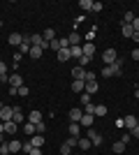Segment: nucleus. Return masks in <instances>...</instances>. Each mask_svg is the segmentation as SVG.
Instances as JSON below:
<instances>
[{"instance_id":"f257e3e1","label":"nucleus","mask_w":139,"mask_h":155,"mask_svg":"<svg viewBox=\"0 0 139 155\" xmlns=\"http://www.w3.org/2000/svg\"><path fill=\"white\" fill-rule=\"evenodd\" d=\"M123 74V60H116L114 65H104L102 67V77H121Z\"/></svg>"},{"instance_id":"f03ea898","label":"nucleus","mask_w":139,"mask_h":155,"mask_svg":"<svg viewBox=\"0 0 139 155\" xmlns=\"http://www.w3.org/2000/svg\"><path fill=\"white\" fill-rule=\"evenodd\" d=\"M118 60V53H116V49H107L104 53H102V63L104 65H114Z\"/></svg>"},{"instance_id":"7ed1b4c3","label":"nucleus","mask_w":139,"mask_h":155,"mask_svg":"<svg viewBox=\"0 0 139 155\" xmlns=\"http://www.w3.org/2000/svg\"><path fill=\"white\" fill-rule=\"evenodd\" d=\"M12 116H14V107H2V109H0V123L12 120Z\"/></svg>"},{"instance_id":"20e7f679","label":"nucleus","mask_w":139,"mask_h":155,"mask_svg":"<svg viewBox=\"0 0 139 155\" xmlns=\"http://www.w3.org/2000/svg\"><path fill=\"white\" fill-rule=\"evenodd\" d=\"M21 86H23V77H21V74H16V72H14V74H9V88H16V91H19Z\"/></svg>"},{"instance_id":"39448f33","label":"nucleus","mask_w":139,"mask_h":155,"mask_svg":"<svg viewBox=\"0 0 139 155\" xmlns=\"http://www.w3.org/2000/svg\"><path fill=\"white\" fill-rule=\"evenodd\" d=\"M93 123H95V116H93V114H84V116H81V120H79V125L81 127H93Z\"/></svg>"},{"instance_id":"423d86ee","label":"nucleus","mask_w":139,"mask_h":155,"mask_svg":"<svg viewBox=\"0 0 139 155\" xmlns=\"http://www.w3.org/2000/svg\"><path fill=\"white\" fill-rule=\"evenodd\" d=\"M72 79H77V81H86V67H74L72 70Z\"/></svg>"},{"instance_id":"0eeeda50","label":"nucleus","mask_w":139,"mask_h":155,"mask_svg":"<svg viewBox=\"0 0 139 155\" xmlns=\"http://www.w3.org/2000/svg\"><path fill=\"white\" fill-rule=\"evenodd\" d=\"M7 42H9L12 46H16V49H19V46H21V42H23V35H21V32H12V35L7 37Z\"/></svg>"},{"instance_id":"6e6552de","label":"nucleus","mask_w":139,"mask_h":155,"mask_svg":"<svg viewBox=\"0 0 139 155\" xmlns=\"http://www.w3.org/2000/svg\"><path fill=\"white\" fill-rule=\"evenodd\" d=\"M26 120H28V123H33V125L42 123V111H37V109H35V111H30V116H28Z\"/></svg>"},{"instance_id":"1a4fd4ad","label":"nucleus","mask_w":139,"mask_h":155,"mask_svg":"<svg viewBox=\"0 0 139 155\" xmlns=\"http://www.w3.org/2000/svg\"><path fill=\"white\" fill-rule=\"evenodd\" d=\"M84 116V109H70V123H79Z\"/></svg>"},{"instance_id":"9d476101","label":"nucleus","mask_w":139,"mask_h":155,"mask_svg":"<svg viewBox=\"0 0 139 155\" xmlns=\"http://www.w3.org/2000/svg\"><path fill=\"white\" fill-rule=\"evenodd\" d=\"M81 51H84V56H88V58H93V56H95V44H91V42H86V44H81Z\"/></svg>"},{"instance_id":"9b49d317","label":"nucleus","mask_w":139,"mask_h":155,"mask_svg":"<svg viewBox=\"0 0 139 155\" xmlns=\"http://www.w3.org/2000/svg\"><path fill=\"white\" fill-rule=\"evenodd\" d=\"M16 130H19V125L14 123V120H7V123H5V134L14 137V134H16Z\"/></svg>"},{"instance_id":"f8f14e48","label":"nucleus","mask_w":139,"mask_h":155,"mask_svg":"<svg viewBox=\"0 0 139 155\" xmlns=\"http://www.w3.org/2000/svg\"><path fill=\"white\" fill-rule=\"evenodd\" d=\"M9 143V153H19V150H23V143L19 141V139H12V141H7Z\"/></svg>"},{"instance_id":"ddd939ff","label":"nucleus","mask_w":139,"mask_h":155,"mask_svg":"<svg viewBox=\"0 0 139 155\" xmlns=\"http://www.w3.org/2000/svg\"><path fill=\"white\" fill-rule=\"evenodd\" d=\"M98 81H86V88H84V93H88V95H95L98 93Z\"/></svg>"},{"instance_id":"4468645a","label":"nucleus","mask_w":139,"mask_h":155,"mask_svg":"<svg viewBox=\"0 0 139 155\" xmlns=\"http://www.w3.org/2000/svg\"><path fill=\"white\" fill-rule=\"evenodd\" d=\"M56 58H58L60 63H65V60H70V58H72V56H70V46H67V49H60V51L56 53Z\"/></svg>"},{"instance_id":"2eb2a0df","label":"nucleus","mask_w":139,"mask_h":155,"mask_svg":"<svg viewBox=\"0 0 139 155\" xmlns=\"http://www.w3.org/2000/svg\"><path fill=\"white\" fill-rule=\"evenodd\" d=\"M121 32H123V37H130V39H132V35H134V28L130 26V23H123V26H121Z\"/></svg>"},{"instance_id":"dca6fc26","label":"nucleus","mask_w":139,"mask_h":155,"mask_svg":"<svg viewBox=\"0 0 139 155\" xmlns=\"http://www.w3.org/2000/svg\"><path fill=\"white\" fill-rule=\"evenodd\" d=\"M67 42H70V46H81V35L79 32H72V35L67 37Z\"/></svg>"},{"instance_id":"f3484780","label":"nucleus","mask_w":139,"mask_h":155,"mask_svg":"<svg viewBox=\"0 0 139 155\" xmlns=\"http://www.w3.org/2000/svg\"><path fill=\"white\" fill-rule=\"evenodd\" d=\"M30 143H33V148H42V146H44V137L42 134H33Z\"/></svg>"},{"instance_id":"a211bd4d","label":"nucleus","mask_w":139,"mask_h":155,"mask_svg":"<svg viewBox=\"0 0 139 155\" xmlns=\"http://www.w3.org/2000/svg\"><path fill=\"white\" fill-rule=\"evenodd\" d=\"M77 146H79L81 150H88V148L93 146V141L88 139V137H79V143H77Z\"/></svg>"},{"instance_id":"6ab92c4d","label":"nucleus","mask_w":139,"mask_h":155,"mask_svg":"<svg viewBox=\"0 0 139 155\" xmlns=\"http://www.w3.org/2000/svg\"><path fill=\"white\" fill-rule=\"evenodd\" d=\"M84 88H86V81H77V79L72 81V91H74V93H79V95H81V93H84Z\"/></svg>"},{"instance_id":"aec40b11","label":"nucleus","mask_w":139,"mask_h":155,"mask_svg":"<svg viewBox=\"0 0 139 155\" xmlns=\"http://www.w3.org/2000/svg\"><path fill=\"white\" fill-rule=\"evenodd\" d=\"M12 120H14V123H16V125L26 120V118H23V114H21V109H19V107H14V116H12Z\"/></svg>"},{"instance_id":"412c9836","label":"nucleus","mask_w":139,"mask_h":155,"mask_svg":"<svg viewBox=\"0 0 139 155\" xmlns=\"http://www.w3.org/2000/svg\"><path fill=\"white\" fill-rule=\"evenodd\" d=\"M123 125H125L127 130H132L134 125H137V116H125V120H123Z\"/></svg>"},{"instance_id":"4be33fe9","label":"nucleus","mask_w":139,"mask_h":155,"mask_svg":"<svg viewBox=\"0 0 139 155\" xmlns=\"http://www.w3.org/2000/svg\"><path fill=\"white\" fill-rule=\"evenodd\" d=\"M70 56H72V58H77V60H79L81 56H84V51H81V46H70Z\"/></svg>"},{"instance_id":"5701e85b","label":"nucleus","mask_w":139,"mask_h":155,"mask_svg":"<svg viewBox=\"0 0 139 155\" xmlns=\"http://www.w3.org/2000/svg\"><path fill=\"white\" fill-rule=\"evenodd\" d=\"M70 134H72V137H79L81 134V125L79 123H70Z\"/></svg>"},{"instance_id":"b1692460","label":"nucleus","mask_w":139,"mask_h":155,"mask_svg":"<svg viewBox=\"0 0 139 155\" xmlns=\"http://www.w3.org/2000/svg\"><path fill=\"white\" fill-rule=\"evenodd\" d=\"M42 53L44 51H42L40 46H30V53H28V56H30V58H42Z\"/></svg>"},{"instance_id":"393cba45","label":"nucleus","mask_w":139,"mask_h":155,"mask_svg":"<svg viewBox=\"0 0 139 155\" xmlns=\"http://www.w3.org/2000/svg\"><path fill=\"white\" fill-rule=\"evenodd\" d=\"M79 7L84 9V12H91V9H93V2H91V0H79Z\"/></svg>"},{"instance_id":"a878e982","label":"nucleus","mask_w":139,"mask_h":155,"mask_svg":"<svg viewBox=\"0 0 139 155\" xmlns=\"http://www.w3.org/2000/svg\"><path fill=\"white\" fill-rule=\"evenodd\" d=\"M95 116H107V107L104 104H95Z\"/></svg>"},{"instance_id":"bb28decb","label":"nucleus","mask_w":139,"mask_h":155,"mask_svg":"<svg viewBox=\"0 0 139 155\" xmlns=\"http://www.w3.org/2000/svg\"><path fill=\"white\" fill-rule=\"evenodd\" d=\"M42 37H44L46 42H51V39H56V35H53V30H51V28H46V30L42 32Z\"/></svg>"},{"instance_id":"cd10ccee","label":"nucleus","mask_w":139,"mask_h":155,"mask_svg":"<svg viewBox=\"0 0 139 155\" xmlns=\"http://www.w3.org/2000/svg\"><path fill=\"white\" fill-rule=\"evenodd\" d=\"M111 148H114V153H123V150H125V143H123V141H116Z\"/></svg>"},{"instance_id":"c85d7f7f","label":"nucleus","mask_w":139,"mask_h":155,"mask_svg":"<svg viewBox=\"0 0 139 155\" xmlns=\"http://www.w3.org/2000/svg\"><path fill=\"white\" fill-rule=\"evenodd\" d=\"M44 132H46V125H44V120H42V123L35 125V134H44Z\"/></svg>"},{"instance_id":"c756f323","label":"nucleus","mask_w":139,"mask_h":155,"mask_svg":"<svg viewBox=\"0 0 139 155\" xmlns=\"http://www.w3.org/2000/svg\"><path fill=\"white\" fill-rule=\"evenodd\" d=\"M79 102L84 104V107H86V104H91V95H88V93H81V95H79Z\"/></svg>"},{"instance_id":"7c9ffc66","label":"nucleus","mask_w":139,"mask_h":155,"mask_svg":"<svg viewBox=\"0 0 139 155\" xmlns=\"http://www.w3.org/2000/svg\"><path fill=\"white\" fill-rule=\"evenodd\" d=\"M23 134H35V125L33 123H26V125H23Z\"/></svg>"},{"instance_id":"2f4dec72","label":"nucleus","mask_w":139,"mask_h":155,"mask_svg":"<svg viewBox=\"0 0 139 155\" xmlns=\"http://www.w3.org/2000/svg\"><path fill=\"white\" fill-rule=\"evenodd\" d=\"M134 21V12H125V16H123V23H132Z\"/></svg>"},{"instance_id":"473e14b6","label":"nucleus","mask_w":139,"mask_h":155,"mask_svg":"<svg viewBox=\"0 0 139 155\" xmlns=\"http://www.w3.org/2000/svg\"><path fill=\"white\" fill-rule=\"evenodd\" d=\"M67 146H70V148H74V146H77V143H79V137H70V139H67Z\"/></svg>"},{"instance_id":"72a5a7b5","label":"nucleus","mask_w":139,"mask_h":155,"mask_svg":"<svg viewBox=\"0 0 139 155\" xmlns=\"http://www.w3.org/2000/svg\"><path fill=\"white\" fill-rule=\"evenodd\" d=\"M77 63H79V67H86V65L91 63V58H88V56H81V58L77 60Z\"/></svg>"},{"instance_id":"f704fd0d","label":"nucleus","mask_w":139,"mask_h":155,"mask_svg":"<svg viewBox=\"0 0 139 155\" xmlns=\"http://www.w3.org/2000/svg\"><path fill=\"white\" fill-rule=\"evenodd\" d=\"M7 153H9V143H0V155H7Z\"/></svg>"},{"instance_id":"c9c22d12","label":"nucleus","mask_w":139,"mask_h":155,"mask_svg":"<svg viewBox=\"0 0 139 155\" xmlns=\"http://www.w3.org/2000/svg\"><path fill=\"white\" fill-rule=\"evenodd\" d=\"M70 153H72V148H70L67 143H63V146H60V155H70Z\"/></svg>"},{"instance_id":"e433bc0d","label":"nucleus","mask_w":139,"mask_h":155,"mask_svg":"<svg viewBox=\"0 0 139 155\" xmlns=\"http://www.w3.org/2000/svg\"><path fill=\"white\" fill-rule=\"evenodd\" d=\"M91 141H93V146H102V141H104V139H102V137H93V139H91Z\"/></svg>"},{"instance_id":"4c0bfd02","label":"nucleus","mask_w":139,"mask_h":155,"mask_svg":"<svg viewBox=\"0 0 139 155\" xmlns=\"http://www.w3.org/2000/svg\"><path fill=\"white\" fill-rule=\"evenodd\" d=\"M16 95H21V97H26V95H28V88H26V86H21L19 91H16Z\"/></svg>"},{"instance_id":"58836bf2","label":"nucleus","mask_w":139,"mask_h":155,"mask_svg":"<svg viewBox=\"0 0 139 155\" xmlns=\"http://www.w3.org/2000/svg\"><path fill=\"white\" fill-rule=\"evenodd\" d=\"M93 39H95V28L88 30V35H86V42H93Z\"/></svg>"},{"instance_id":"ea45409f","label":"nucleus","mask_w":139,"mask_h":155,"mask_svg":"<svg viewBox=\"0 0 139 155\" xmlns=\"http://www.w3.org/2000/svg\"><path fill=\"white\" fill-rule=\"evenodd\" d=\"M86 81H95V72L86 70Z\"/></svg>"},{"instance_id":"a19ab883","label":"nucleus","mask_w":139,"mask_h":155,"mask_svg":"<svg viewBox=\"0 0 139 155\" xmlns=\"http://www.w3.org/2000/svg\"><path fill=\"white\" fill-rule=\"evenodd\" d=\"M130 26L134 28V32H139V16H134V21H132V23H130Z\"/></svg>"},{"instance_id":"79ce46f5","label":"nucleus","mask_w":139,"mask_h":155,"mask_svg":"<svg viewBox=\"0 0 139 155\" xmlns=\"http://www.w3.org/2000/svg\"><path fill=\"white\" fill-rule=\"evenodd\" d=\"M91 12H102V2H93V9Z\"/></svg>"},{"instance_id":"37998d69","label":"nucleus","mask_w":139,"mask_h":155,"mask_svg":"<svg viewBox=\"0 0 139 155\" xmlns=\"http://www.w3.org/2000/svg\"><path fill=\"white\" fill-rule=\"evenodd\" d=\"M130 58H132V60H139V49H132V53H130Z\"/></svg>"},{"instance_id":"c03bdc74","label":"nucleus","mask_w":139,"mask_h":155,"mask_svg":"<svg viewBox=\"0 0 139 155\" xmlns=\"http://www.w3.org/2000/svg\"><path fill=\"white\" fill-rule=\"evenodd\" d=\"M130 137H139V125H134V127L130 130Z\"/></svg>"},{"instance_id":"a18cd8bd","label":"nucleus","mask_w":139,"mask_h":155,"mask_svg":"<svg viewBox=\"0 0 139 155\" xmlns=\"http://www.w3.org/2000/svg\"><path fill=\"white\" fill-rule=\"evenodd\" d=\"M23 150H26V153H30V150H33V143L26 141V143H23Z\"/></svg>"},{"instance_id":"49530a36","label":"nucleus","mask_w":139,"mask_h":155,"mask_svg":"<svg viewBox=\"0 0 139 155\" xmlns=\"http://www.w3.org/2000/svg\"><path fill=\"white\" fill-rule=\"evenodd\" d=\"M0 74H7V65L2 63V60H0Z\"/></svg>"},{"instance_id":"de8ad7c7","label":"nucleus","mask_w":139,"mask_h":155,"mask_svg":"<svg viewBox=\"0 0 139 155\" xmlns=\"http://www.w3.org/2000/svg\"><path fill=\"white\" fill-rule=\"evenodd\" d=\"M130 139H132V137H130V134H123V137H121V141L125 143V146H127V141H130Z\"/></svg>"},{"instance_id":"09e8293b","label":"nucleus","mask_w":139,"mask_h":155,"mask_svg":"<svg viewBox=\"0 0 139 155\" xmlns=\"http://www.w3.org/2000/svg\"><path fill=\"white\" fill-rule=\"evenodd\" d=\"M28 155H42V148H33V150H30Z\"/></svg>"},{"instance_id":"8fccbe9b","label":"nucleus","mask_w":139,"mask_h":155,"mask_svg":"<svg viewBox=\"0 0 139 155\" xmlns=\"http://www.w3.org/2000/svg\"><path fill=\"white\" fill-rule=\"evenodd\" d=\"M132 42H139V32H134V35H132Z\"/></svg>"},{"instance_id":"3c124183","label":"nucleus","mask_w":139,"mask_h":155,"mask_svg":"<svg viewBox=\"0 0 139 155\" xmlns=\"http://www.w3.org/2000/svg\"><path fill=\"white\" fill-rule=\"evenodd\" d=\"M0 134H5V123H0Z\"/></svg>"},{"instance_id":"603ef678","label":"nucleus","mask_w":139,"mask_h":155,"mask_svg":"<svg viewBox=\"0 0 139 155\" xmlns=\"http://www.w3.org/2000/svg\"><path fill=\"white\" fill-rule=\"evenodd\" d=\"M0 143H5V134H0Z\"/></svg>"},{"instance_id":"864d4df0","label":"nucleus","mask_w":139,"mask_h":155,"mask_svg":"<svg viewBox=\"0 0 139 155\" xmlns=\"http://www.w3.org/2000/svg\"><path fill=\"white\" fill-rule=\"evenodd\" d=\"M134 95H137V97H139V88H137V91H134Z\"/></svg>"},{"instance_id":"5fc2aeb1","label":"nucleus","mask_w":139,"mask_h":155,"mask_svg":"<svg viewBox=\"0 0 139 155\" xmlns=\"http://www.w3.org/2000/svg\"><path fill=\"white\" fill-rule=\"evenodd\" d=\"M0 28H2V21H0Z\"/></svg>"},{"instance_id":"6e6d98bb","label":"nucleus","mask_w":139,"mask_h":155,"mask_svg":"<svg viewBox=\"0 0 139 155\" xmlns=\"http://www.w3.org/2000/svg\"><path fill=\"white\" fill-rule=\"evenodd\" d=\"M70 155H72V153H70Z\"/></svg>"}]
</instances>
